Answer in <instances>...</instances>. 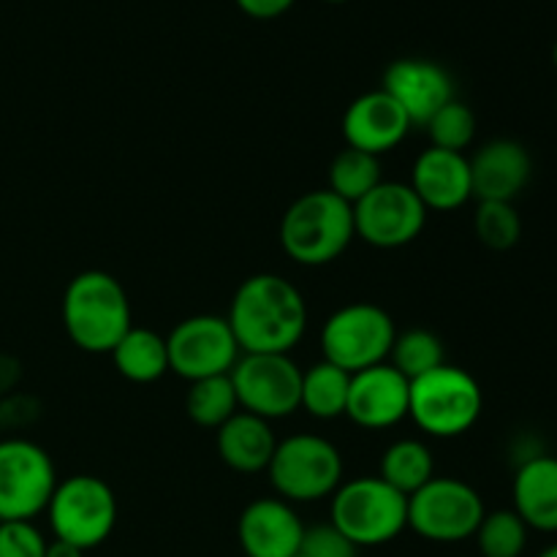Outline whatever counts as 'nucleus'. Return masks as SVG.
I'll return each mask as SVG.
<instances>
[{"label":"nucleus","instance_id":"nucleus-1","mask_svg":"<svg viewBox=\"0 0 557 557\" xmlns=\"http://www.w3.org/2000/svg\"><path fill=\"white\" fill-rule=\"evenodd\" d=\"M243 354H292L308 332L302 292L275 272L245 277L226 315Z\"/></svg>","mask_w":557,"mask_h":557},{"label":"nucleus","instance_id":"nucleus-2","mask_svg":"<svg viewBox=\"0 0 557 557\" xmlns=\"http://www.w3.org/2000/svg\"><path fill=\"white\" fill-rule=\"evenodd\" d=\"M60 315L65 335L85 354H112L134 326L123 283L103 270H85L71 277Z\"/></svg>","mask_w":557,"mask_h":557},{"label":"nucleus","instance_id":"nucleus-3","mask_svg":"<svg viewBox=\"0 0 557 557\" xmlns=\"http://www.w3.org/2000/svg\"><path fill=\"white\" fill-rule=\"evenodd\" d=\"M357 237L354 207L330 188L308 190L292 201L281 221V245L302 267H324L341 259Z\"/></svg>","mask_w":557,"mask_h":557},{"label":"nucleus","instance_id":"nucleus-4","mask_svg":"<svg viewBox=\"0 0 557 557\" xmlns=\"http://www.w3.org/2000/svg\"><path fill=\"white\" fill-rule=\"evenodd\" d=\"M330 522L359 549L381 547L408 528V498L381 476L348 479L332 495Z\"/></svg>","mask_w":557,"mask_h":557},{"label":"nucleus","instance_id":"nucleus-5","mask_svg":"<svg viewBox=\"0 0 557 557\" xmlns=\"http://www.w3.org/2000/svg\"><path fill=\"white\" fill-rule=\"evenodd\" d=\"M343 455L330 438L315 433H297L277 441L267 466L272 490L286 504H315L335 495L343 484Z\"/></svg>","mask_w":557,"mask_h":557},{"label":"nucleus","instance_id":"nucleus-6","mask_svg":"<svg viewBox=\"0 0 557 557\" xmlns=\"http://www.w3.org/2000/svg\"><path fill=\"white\" fill-rule=\"evenodd\" d=\"M484 395L479 381L455 364H441L411 381L408 417L430 438H457L479 422Z\"/></svg>","mask_w":557,"mask_h":557},{"label":"nucleus","instance_id":"nucleus-7","mask_svg":"<svg viewBox=\"0 0 557 557\" xmlns=\"http://www.w3.org/2000/svg\"><path fill=\"white\" fill-rule=\"evenodd\" d=\"M397 326L381 305L351 302L337 308L321 330V351L326 362L346 373H362L389 362Z\"/></svg>","mask_w":557,"mask_h":557},{"label":"nucleus","instance_id":"nucleus-8","mask_svg":"<svg viewBox=\"0 0 557 557\" xmlns=\"http://www.w3.org/2000/svg\"><path fill=\"white\" fill-rule=\"evenodd\" d=\"M54 539L79 549H96L112 536L117 525V498L103 479L74 473L54 487L47 506Z\"/></svg>","mask_w":557,"mask_h":557},{"label":"nucleus","instance_id":"nucleus-9","mask_svg":"<svg viewBox=\"0 0 557 557\" xmlns=\"http://www.w3.org/2000/svg\"><path fill=\"white\" fill-rule=\"evenodd\" d=\"M484 500L468 482L455 476H433L408 498V528L435 544H457L476 536Z\"/></svg>","mask_w":557,"mask_h":557},{"label":"nucleus","instance_id":"nucleus-10","mask_svg":"<svg viewBox=\"0 0 557 557\" xmlns=\"http://www.w3.org/2000/svg\"><path fill=\"white\" fill-rule=\"evenodd\" d=\"M58 487L52 457L25 438L0 441V522H33Z\"/></svg>","mask_w":557,"mask_h":557},{"label":"nucleus","instance_id":"nucleus-11","mask_svg":"<svg viewBox=\"0 0 557 557\" xmlns=\"http://www.w3.org/2000/svg\"><path fill=\"white\" fill-rule=\"evenodd\" d=\"M237 392L239 411L275 422L299 411L302 370L292 354H239L228 373Z\"/></svg>","mask_w":557,"mask_h":557},{"label":"nucleus","instance_id":"nucleus-12","mask_svg":"<svg viewBox=\"0 0 557 557\" xmlns=\"http://www.w3.org/2000/svg\"><path fill=\"white\" fill-rule=\"evenodd\" d=\"M428 223V207L419 201L408 183L381 180L368 196L354 205L357 237L381 250L411 245Z\"/></svg>","mask_w":557,"mask_h":557},{"label":"nucleus","instance_id":"nucleus-13","mask_svg":"<svg viewBox=\"0 0 557 557\" xmlns=\"http://www.w3.org/2000/svg\"><path fill=\"white\" fill-rule=\"evenodd\" d=\"M169 370L180 379L201 381L228 375L239 359V346L226 315H190L166 337Z\"/></svg>","mask_w":557,"mask_h":557},{"label":"nucleus","instance_id":"nucleus-14","mask_svg":"<svg viewBox=\"0 0 557 557\" xmlns=\"http://www.w3.org/2000/svg\"><path fill=\"white\" fill-rule=\"evenodd\" d=\"M411 381L389 362L351 375L346 417L364 430H389L408 419Z\"/></svg>","mask_w":557,"mask_h":557},{"label":"nucleus","instance_id":"nucleus-15","mask_svg":"<svg viewBox=\"0 0 557 557\" xmlns=\"http://www.w3.org/2000/svg\"><path fill=\"white\" fill-rule=\"evenodd\" d=\"M381 90L400 103L411 125H428L430 117L455 98V82L449 71L433 60L403 58L384 71Z\"/></svg>","mask_w":557,"mask_h":557},{"label":"nucleus","instance_id":"nucleus-16","mask_svg":"<svg viewBox=\"0 0 557 557\" xmlns=\"http://www.w3.org/2000/svg\"><path fill=\"white\" fill-rule=\"evenodd\" d=\"M305 522L283 498H256L237 522L245 557H294L302 547Z\"/></svg>","mask_w":557,"mask_h":557},{"label":"nucleus","instance_id":"nucleus-17","mask_svg":"<svg viewBox=\"0 0 557 557\" xmlns=\"http://www.w3.org/2000/svg\"><path fill=\"white\" fill-rule=\"evenodd\" d=\"M411 131V120L403 112L400 103L384 90H373L351 101L343 114V136L354 150L370 152L381 158L392 152Z\"/></svg>","mask_w":557,"mask_h":557},{"label":"nucleus","instance_id":"nucleus-18","mask_svg":"<svg viewBox=\"0 0 557 557\" xmlns=\"http://www.w3.org/2000/svg\"><path fill=\"white\" fill-rule=\"evenodd\" d=\"M408 185L419 196V201L428 207V212L460 210L462 205L473 199L471 163H468L466 152L428 147L413 161Z\"/></svg>","mask_w":557,"mask_h":557},{"label":"nucleus","instance_id":"nucleus-19","mask_svg":"<svg viewBox=\"0 0 557 557\" xmlns=\"http://www.w3.org/2000/svg\"><path fill=\"white\" fill-rule=\"evenodd\" d=\"M471 163L473 196L479 201H515L533 172L531 152L515 139H493L479 147Z\"/></svg>","mask_w":557,"mask_h":557},{"label":"nucleus","instance_id":"nucleus-20","mask_svg":"<svg viewBox=\"0 0 557 557\" xmlns=\"http://www.w3.org/2000/svg\"><path fill=\"white\" fill-rule=\"evenodd\" d=\"M515 511L531 531L557 533V457L533 455L515 473Z\"/></svg>","mask_w":557,"mask_h":557},{"label":"nucleus","instance_id":"nucleus-21","mask_svg":"<svg viewBox=\"0 0 557 557\" xmlns=\"http://www.w3.org/2000/svg\"><path fill=\"white\" fill-rule=\"evenodd\" d=\"M215 444L218 455L232 471L259 473L270 466L277 438L267 419L253 417L248 411H237L226 424L215 430Z\"/></svg>","mask_w":557,"mask_h":557},{"label":"nucleus","instance_id":"nucleus-22","mask_svg":"<svg viewBox=\"0 0 557 557\" xmlns=\"http://www.w3.org/2000/svg\"><path fill=\"white\" fill-rule=\"evenodd\" d=\"M109 357L117 373L131 384H152L169 373L166 337L145 326H131Z\"/></svg>","mask_w":557,"mask_h":557},{"label":"nucleus","instance_id":"nucleus-23","mask_svg":"<svg viewBox=\"0 0 557 557\" xmlns=\"http://www.w3.org/2000/svg\"><path fill=\"white\" fill-rule=\"evenodd\" d=\"M389 487L411 498L417 490H422L435 476L433 451L419 438H400L384 449L379 460V473Z\"/></svg>","mask_w":557,"mask_h":557},{"label":"nucleus","instance_id":"nucleus-24","mask_svg":"<svg viewBox=\"0 0 557 557\" xmlns=\"http://www.w3.org/2000/svg\"><path fill=\"white\" fill-rule=\"evenodd\" d=\"M348 386H351V373L321 359V362L302 370V400H299V408L308 411L313 419H321V422L346 417Z\"/></svg>","mask_w":557,"mask_h":557},{"label":"nucleus","instance_id":"nucleus-25","mask_svg":"<svg viewBox=\"0 0 557 557\" xmlns=\"http://www.w3.org/2000/svg\"><path fill=\"white\" fill-rule=\"evenodd\" d=\"M185 411L188 419L199 428L218 430L239 411L237 392L228 375H212V379L190 381V389L185 395Z\"/></svg>","mask_w":557,"mask_h":557},{"label":"nucleus","instance_id":"nucleus-26","mask_svg":"<svg viewBox=\"0 0 557 557\" xmlns=\"http://www.w3.org/2000/svg\"><path fill=\"white\" fill-rule=\"evenodd\" d=\"M381 183V161L370 152L354 150V147H346V150L337 152L332 158L330 166V190L335 196H341L348 205H357L362 196H368L375 185Z\"/></svg>","mask_w":557,"mask_h":557},{"label":"nucleus","instance_id":"nucleus-27","mask_svg":"<svg viewBox=\"0 0 557 557\" xmlns=\"http://www.w3.org/2000/svg\"><path fill=\"white\" fill-rule=\"evenodd\" d=\"M389 364L397 370V373L406 375L408 381H417L422 375H428L430 370L446 364L444 343L435 332L430 330H408L397 332L395 346H392Z\"/></svg>","mask_w":557,"mask_h":557},{"label":"nucleus","instance_id":"nucleus-28","mask_svg":"<svg viewBox=\"0 0 557 557\" xmlns=\"http://www.w3.org/2000/svg\"><path fill=\"white\" fill-rule=\"evenodd\" d=\"M531 528L522 522L515 509L487 511L476 531V544L482 557H520L528 547Z\"/></svg>","mask_w":557,"mask_h":557},{"label":"nucleus","instance_id":"nucleus-29","mask_svg":"<svg viewBox=\"0 0 557 557\" xmlns=\"http://www.w3.org/2000/svg\"><path fill=\"white\" fill-rule=\"evenodd\" d=\"M424 128H428L430 141H433L430 147L466 152L473 145V139H476V114H473V109L468 103L451 98L446 107H441L430 117V123Z\"/></svg>","mask_w":557,"mask_h":557},{"label":"nucleus","instance_id":"nucleus-30","mask_svg":"<svg viewBox=\"0 0 557 557\" xmlns=\"http://www.w3.org/2000/svg\"><path fill=\"white\" fill-rule=\"evenodd\" d=\"M479 243L490 250H509L520 243L522 221L515 210V201H479L473 215Z\"/></svg>","mask_w":557,"mask_h":557},{"label":"nucleus","instance_id":"nucleus-31","mask_svg":"<svg viewBox=\"0 0 557 557\" xmlns=\"http://www.w3.org/2000/svg\"><path fill=\"white\" fill-rule=\"evenodd\" d=\"M47 544L33 522H0V557H44Z\"/></svg>","mask_w":557,"mask_h":557},{"label":"nucleus","instance_id":"nucleus-32","mask_svg":"<svg viewBox=\"0 0 557 557\" xmlns=\"http://www.w3.org/2000/svg\"><path fill=\"white\" fill-rule=\"evenodd\" d=\"M299 553L308 557H357L359 547L348 542L332 522H324V525L305 528Z\"/></svg>","mask_w":557,"mask_h":557},{"label":"nucleus","instance_id":"nucleus-33","mask_svg":"<svg viewBox=\"0 0 557 557\" xmlns=\"http://www.w3.org/2000/svg\"><path fill=\"white\" fill-rule=\"evenodd\" d=\"M297 0H237L239 9L245 11L253 20H277L281 14H286Z\"/></svg>","mask_w":557,"mask_h":557},{"label":"nucleus","instance_id":"nucleus-34","mask_svg":"<svg viewBox=\"0 0 557 557\" xmlns=\"http://www.w3.org/2000/svg\"><path fill=\"white\" fill-rule=\"evenodd\" d=\"M44 557H85V549H79V547H74V544L54 539V542L47 544V555H44Z\"/></svg>","mask_w":557,"mask_h":557},{"label":"nucleus","instance_id":"nucleus-35","mask_svg":"<svg viewBox=\"0 0 557 557\" xmlns=\"http://www.w3.org/2000/svg\"><path fill=\"white\" fill-rule=\"evenodd\" d=\"M539 557H557V544H553V547H547V549H544V553L539 555Z\"/></svg>","mask_w":557,"mask_h":557},{"label":"nucleus","instance_id":"nucleus-36","mask_svg":"<svg viewBox=\"0 0 557 557\" xmlns=\"http://www.w3.org/2000/svg\"><path fill=\"white\" fill-rule=\"evenodd\" d=\"M553 63H555V69H557V41H555V47H553Z\"/></svg>","mask_w":557,"mask_h":557},{"label":"nucleus","instance_id":"nucleus-37","mask_svg":"<svg viewBox=\"0 0 557 557\" xmlns=\"http://www.w3.org/2000/svg\"><path fill=\"white\" fill-rule=\"evenodd\" d=\"M324 3H346V0H324Z\"/></svg>","mask_w":557,"mask_h":557},{"label":"nucleus","instance_id":"nucleus-38","mask_svg":"<svg viewBox=\"0 0 557 557\" xmlns=\"http://www.w3.org/2000/svg\"><path fill=\"white\" fill-rule=\"evenodd\" d=\"M294 557H308V555H302V553H297V555H294Z\"/></svg>","mask_w":557,"mask_h":557}]
</instances>
